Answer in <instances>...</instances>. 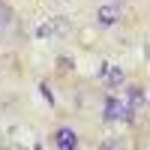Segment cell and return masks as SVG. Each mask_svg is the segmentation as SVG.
<instances>
[{
    "instance_id": "cell-7",
    "label": "cell",
    "mask_w": 150,
    "mask_h": 150,
    "mask_svg": "<svg viewBox=\"0 0 150 150\" xmlns=\"http://www.w3.org/2000/svg\"><path fill=\"white\" fill-rule=\"evenodd\" d=\"M9 24H12V9L6 3H0V30H6Z\"/></svg>"
},
{
    "instance_id": "cell-8",
    "label": "cell",
    "mask_w": 150,
    "mask_h": 150,
    "mask_svg": "<svg viewBox=\"0 0 150 150\" xmlns=\"http://www.w3.org/2000/svg\"><path fill=\"white\" fill-rule=\"evenodd\" d=\"M72 66H75V63H72L69 57H57V69H63V72H69Z\"/></svg>"
},
{
    "instance_id": "cell-1",
    "label": "cell",
    "mask_w": 150,
    "mask_h": 150,
    "mask_svg": "<svg viewBox=\"0 0 150 150\" xmlns=\"http://www.w3.org/2000/svg\"><path fill=\"white\" fill-rule=\"evenodd\" d=\"M105 120L108 123H129L132 120V108L129 102H123V99H114V96H108L105 99Z\"/></svg>"
},
{
    "instance_id": "cell-2",
    "label": "cell",
    "mask_w": 150,
    "mask_h": 150,
    "mask_svg": "<svg viewBox=\"0 0 150 150\" xmlns=\"http://www.w3.org/2000/svg\"><path fill=\"white\" fill-rule=\"evenodd\" d=\"M63 33H69L66 18H48L45 24L36 27V36H39V39H48V36H63Z\"/></svg>"
},
{
    "instance_id": "cell-6",
    "label": "cell",
    "mask_w": 150,
    "mask_h": 150,
    "mask_svg": "<svg viewBox=\"0 0 150 150\" xmlns=\"http://www.w3.org/2000/svg\"><path fill=\"white\" fill-rule=\"evenodd\" d=\"M126 102H129V108L135 111V108H141L144 105V93H141V87H126Z\"/></svg>"
},
{
    "instance_id": "cell-3",
    "label": "cell",
    "mask_w": 150,
    "mask_h": 150,
    "mask_svg": "<svg viewBox=\"0 0 150 150\" xmlns=\"http://www.w3.org/2000/svg\"><path fill=\"white\" fill-rule=\"evenodd\" d=\"M117 18H120V6H117V3H105V6H99V9H96V21L102 24V27L117 24Z\"/></svg>"
},
{
    "instance_id": "cell-9",
    "label": "cell",
    "mask_w": 150,
    "mask_h": 150,
    "mask_svg": "<svg viewBox=\"0 0 150 150\" xmlns=\"http://www.w3.org/2000/svg\"><path fill=\"white\" fill-rule=\"evenodd\" d=\"M39 90H42V96L48 99V102H51V90H48V84H39Z\"/></svg>"
},
{
    "instance_id": "cell-5",
    "label": "cell",
    "mask_w": 150,
    "mask_h": 150,
    "mask_svg": "<svg viewBox=\"0 0 150 150\" xmlns=\"http://www.w3.org/2000/svg\"><path fill=\"white\" fill-rule=\"evenodd\" d=\"M102 78H105V87H120L123 81H126V75H123L120 66H108V72L102 75Z\"/></svg>"
},
{
    "instance_id": "cell-4",
    "label": "cell",
    "mask_w": 150,
    "mask_h": 150,
    "mask_svg": "<svg viewBox=\"0 0 150 150\" xmlns=\"http://www.w3.org/2000/svg\"><path fill=\"white\" fill-rule=\"evenodd\" d=\"M54 144H57L60 150H72V147H78V132L69 129V126L57 129V132H54Z\"/></svg>"
}]
</instances>
